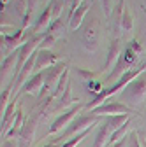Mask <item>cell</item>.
Segmentation results:
<instances>
[{
	"instance_id": "34",
	"label": "cell",
	"mask_w": 146,
	"mask_h": 147,
	"mask_svg": "<svg viewBox=\"0 0 146 147\" xmlns=\"http://www.w3.org/2000/svg\"><path fill=\"white\" fill-rule=\"evenodd\" d=\"M144 147H146V144H144Z\"/></svg>"
},
{
	"instance_id": "6",
	"label": "cell",
	"mask_w": 146,
	"mask_h": 147,
	"mask_svg": "<svg viewBox=\"0 0 146 147\" xmlns=\"http://www.w3.org/2000/svg\"><path fill=\"white\" fill-rule=\"evenodd\" d=\"M121 95L123 100L130 105H141L143 102H146V74H141L136 81H132L121 91Z\"/></svg>"
},
{
	"instance_id": "19",
	"label": "cell",
	"mask_w": 146,
	"mask_h": 147,
	"mask_svg": "<svg viewBox=\"0 0 146 147\" xmlns=\"http://www.w3.org/2000/svg\"><path fill=\"white\" fill-rule=\"evenodd\" d=\"M18 58H20V49L14 51V53H11V54H7V56L2 60V65H0V68H2V79H4V76H7V74H9L11 67L14 63H18Z\"/></svg>"
},
{
	"instance_id": "2",
	"label": "cell",
	"mask_w": 146,
	"mask_h": 147,
	"mask_svg": "<svg viewBox=\"0 0 146 147\" xmlns=\"http://www.w3.org/2000/svg\"><path fill=\"white\" fill-rule=\"evenodd\" d=\"M99 119H100V117H99V116H95V114H92V112L83 114V116H78V117L72 121V123L65 128L62 133H58V137H57V138H53L51 142H55V144L67 142L69 138L76 137V135H79L81 131H85V130H88V128L95 126V124L99 123Z\"/></svg>"
},
{
	"instance_id": "24",
	"label": "cell",
	"mask_w": 146,
	"mask_h": 147,
	"mask_svg": "<svg viewBox=\"0 0 146 147\" xmlns=\"http://www.w3.org/2000/svg\"><path fill=\"white\" fill-rule=\"evenodd\" d=\"M57 37H53L51 33H46L44 35V39H42V42H41V46H39V49H48V51H51V47L57 44Z\"/></svg>"
},
{
	"instance_id": "13",
	"label": "cell",
	"mask_w": 146,
	"mask_h": 147,
	"mask_svg": "<svg viewBox=\"0 0 146 147\" xmlns=\"http://www.w3.org/2000/svg\"><path fill=\"white\" fill-rule=\"evenodd\" d=\"M51 21H53V12H51V5L48 4V5L42 9V12L39 14L37 21H35V25H33V28H32V35L46 33L48 28H49V25H51Z\"/></svg>"
},
{
	"instance_id": "26",
	"label": "cell",
	"mask_w": 146,
	"mask_h": 147,
	"mask_svg": "<svg viewBox=\"0 0 146 147\" xmlns=\"http://www.w3.org/2000/svg\"><path fill=\"white\" fill-rule=\"evenodd\" d=\"M129 147H144V145H141L136 131H130V135H129Z\"/></svg>"
},
{
	"instance_id": "8",
	"label": "cell",
	"mask_w": 146,
	"mask_h": 147,
	"mask_svg": "<svg viewBox=\"0 0 146 147\" xmlns=\"http://www.w3.org/2000/svg\"><path fill=\"white\" fill-rule=\"evenodd\" d=\"M35 112L25 121L23 124V130L20 133V137H18V140H20V147H30L32 142H33V137H35V130H37V124H39V119L42 117V114L39 112L37 109H33Z\"/></svg>"
},
{
	"instance_id": "28",
	"label": "cell",
	"mask_w": 146,
	"mask_h": 147,
	"mask_svg": "<svg viewBox=\"0 0 146 147\" xmlns=\"http://www.w3.org/2000/svg\"><path fill=\"white\" fill-rule=\"evenodd\" d=\"M2 147H20V140L18 138H4Z\"/></svg>"
},
{
	"instance_id": "10",
	"label": "cell",
	"mask_w": 146,
	"mask_h": 147,
	"mask_svg": "<svg viewBox=\"0 0 146 147\" xmlns=\"http://www.w3.org/2000/svg\"><path fill=\"white\" fill-rule=\"evenodd\" d=\"M121 40H120V37H115V39L109 42V47H107V58H106V68L109 74H111L121 56Z\"/></svg>"
},
{
	"instance_id": "16",
	"label": "cell",
	"mask_w": 146,
	"mask_h": 147,
	"mask_svg": "<svg viewBox=\"0 0 146 147\" xmlns=\"http://www.w3.org/2000/svg\"><path fill=\"white\" fill-rule=\"evenodd\" d=\"M74 102L78 103V98H74V96L70 95V82H69L67 89L63 91V95L53 102V105H51V109H49V112H57V110H62V109H65V107H70Z\"/></svg>"
},
{
	"instance_id": "22",
	"label": "cell",
	"mask_w": 146,
	"mask_h": 147,
	"mask_svg": "<svg viewBox=\"0 0 146 147\" xmlns=\"http://www.w3.org/2000/svg\"><path fill=\"white\" fill-rule=\"evenodd\" d=\"M12 93V84H9L5 89H2V93H0V110H2V114L5 112V109L9 105V96Z\"/></svg>"
},
{
	"instance_id": "12",
	"label": "cell",
	"mask_w": 146,
	"mask_h": 147,
	"mask_svg": "<svg viewBox=\"0 0 146 147\" xmlns=\"http://www.w3.org/2000/svg\"><path fill=\"white\" fill-rule=\"evenodd\" d=\"M57 63H60L57 54H53L48 49H39L37 51V60H35V67H33V74L42 72V70H46V68H49L53 65H57Z\"/></svg>"
},
{
	"instance_id": "4",
	"label": "cell",
	"mask_w": 146,
	"mask_h": 147,
	"mask_svg": "<svg viewBox=\"0 0 146 147\" xmlns=\"http://www.w3.org/2000/svg\"><path fill=\"white\" fill-rule=\"evenodd\" d=\"M137 56H139V53L136 51V49H132L130 47V44H127V47L123 49V53H121V56H120V60H118V63H116V68L107 76V79H106V84H111V81L113 79H120L125 72H129V70H132L134 67H136V63H137Z\"/></svg>"
},
{
	"instance_id": "25",
	"label": "cell",
	"mask_w": 146,
	"mask_h": 147,
	"mask_svg": "<svg viewBox=\"0 0 146 147\" xmlns=\"http://www.w3.org/2000/svg\"><path fill=\"white\" fill-rule=\"evenodd\" d=\"M100 2H102V7H104V12H106V16H113L116 0H100Z\"/></svg>"
},
{
	"instance_id": "29",
	"label": "cell",
	"mask_w": 146,
	"mask_h": 147,
	"mask_svg": "<svg viewBox=\"0 0 146 147\" xmlns=\"http://www.w3.org/2000/svg\"><path fill=\"white\" fill-rule=\"evenodd\" d=\"M123 145H125V138L120 140V142H116V144H113V145H109V147H123Z\"/></svg>"
},
{
	"instance_id": "15",
	"label": "cell",
	"mask_w": 146,
	"mask_h": 147,
	"mask_svg": "<svg viewBox=\"0 0 146 147\" xmlns=\"http://www.w3.org/2000/svg\"><path fill=\"white\" fill-rule=\"evenodd\" d=\"M90 4H92V2H83L74 12L69 16V28H70L72 32H74V30H79V26H81V23H83V20H85V16H86V12H88V9H90Z\"/></svg>"
},
{
	"instance_id": "5",
	"label": "cell",
	"mask_w": 146,
	"mask_h": 147,
	"mask_svg": "<svg viewBox=\"0 0 146 147\" xmlns=\"http://www.w3.org/2000/svg\"><path fill=\"white\" fill-rule=\"evenodd\" d=\"M65 70H67L65 61H60V63H57V65H53V67H49V68L44 70V84H42V89H41V93L37 96L41 103L44 102L46 96H49L53 93V89L57 88V84H58V81L62 77V74Z\"/></svg>"
},
{
	"instance_id": "32",
	"label": "cell",
	"mask_w": 146,
	"mask_h": 147,
	"mask_svg": "<svg viewBox=\"0 0 146 147\" xmlns=\"http://www.w3.org/2000/svg\"><path fill=\"white\" fill-rule=\"evenodd\" d=\"M67 2H70V4H72V0H67Z\"/></svg>"
},
{
	"instance_id": "33",
	"label": "cell",
	"mask_w": 146,
	"mask_h": 147,
	"mask_svg": "<svg viewBox=\"0 0 146 147\" xmlns=\"http://www.w3.org/2000/svg\"><path fill=\"white\" fill-rule=\"evenodd\" d=\"M49 2H51V0H48V4H49Z\"/></svg>"
},
{
	"instance_id": "3",
	"label": "cell",
	"mask_w": 146,
	"mask_h": 147,
	"mask_svg": "<svg viewBox=\"0 0 146 147\" xmlns=\"http://www.w3.org/2000/svg\"><path fill=\"white\" fill-rule=\"evenodd\" d=\"M79 40L83 44V47L90 53H95L99 49L100 44V21L97 16H90L88 21L83 25L81 32H79Z\"/></svg>"
},
{
	"instance_id": "21",
	"label": "cell",
	"mask_w": 146,
	"mask_h": 147,
	"mask_svg": "<svg viewBox=\"0 0 146 147\" xmlns=\"http://www.w3.org/2000/svg\"><path fill=\"white\" fill-rule=\"evenodd\" d=\"M65 4H67V0H51L49 2L51 12H53V20H60V14H62Z\"/></svg>"
},
{
	"instance_id": "30",
	"label": "cell",
	"mask_w": 146,
	"mask_h": 147,
	"mask_svg": "<svg viewBox=\"0 0 146 147\" xmlns=\"http://www.w3.org/2000/svg\"><path fill=\"white\" fill-rule=\"evenodd\" d=\"M42 147H60V145L55 144V142H49V144H46V145H42Z\"/></svg>"
},
{
	"instance_id": "11",
	"label": "cell",
	"mask_w": 146,
	"mask_h": 147,
	"mask_svg": "<svg viewBox=\"0 0 146 147\" xmlns=\"http://www.w3.org/2000/svg\"><path fill=\"white\" fill-rule=\"evenodd\" d=\"M42 84H44V70L42 72H37L20 88V91L16 93V96H21V95H28V93H35L39 96L41 89H42Z\"/></svg>"
},
{
	"instance_id": "23",
	"label": "cell",
	"mask_w": 146,
	"mask_h": 147,
	"mask_svg": "<svg viewBox=\"0 0 146 147\" xmlns=\"http://www.w3.org/2000/svg\"><path fill=\"white\" fill-rule=\"evenodd\" d=\"M132 14L129 9H125L123 12V18H121V32H130L132 30Z\"/></svg>"
},
{
	"instance_id": "14",
	"label": "cell",
	"mask_w": 146,
	"mask_h": 147,
	"mask_svg": "<svg viewBox=\"0 0 146 147\" xmlns=\"http://www.w3.org/2000/svg\"><path fill=\"white\" fill-rule=\"evenodd\" d=\"M23 124H25V114H23L21 107H18V112L12 117V121H11L9 128H7L5 135L2 137V140L4 138H18V137H20V133H21V130H23Z\"/></svg>"
},
{
	"instance_id": "20",
	"label": "cell",
	"mask_w": 146,
	"mask_h": 147,
	"mask_svg": "<svg viewBox=\"0 0 146 147\" xmlns=\"http://www.w3.org/2000/svg\"><path fill=\"white\" fill-rule=\"evenodd\" d=\"M46 33H51L53 37H57V39H60V37L63 35V23H62V20H53Z\"/></svg>"
},
{
	"instance_id": "7",
	"label": "cell",
	"mask_w": 146,
	"mask_h": 147,
	"mask_svg": "<svg viewBox=\"0 0 146 147\" xmlns=\"http://www.w3.org/2000/svg\"><path fill=\"white\" fill-rule=\"evenodd\" d=\"M81 103L78 102L74 107H70L69 110H67V112H63V114H60L57 119H55L53 121V124L49 126V130H48V137H53L55 133H62L63 130H65V128L72 123V121H74L76 117H78V112H79V110H81Z\"/></svg>"
},
{
	"instance_id": "27",
	"label": "cell",
	"mask_w": 146,
	"mask_h": 147,
	"mask_svg": "<svg viewBox=\"0 0 146 147\" xmlns=\"http://www.w3.org/2000/svg\"><path fill=\"white\" fill-rule=\"evenodd\" d=\"M76 72L79 74L81 77H85V79H93V77L99 76V74H102V72H86V70H83V68H76Z\"/></svg>"
},
{
	"instance_id": "17",
	"label": "cell",
	"mask_w": 146,
	"mask_h": 147,
	"mask_svg": "<svg viewBox=\"0 0 146 147\" xmlns=\"http://www.w3.org/2000/svg\"><path fill=\"white\" fill-rule=\"evenodd\" d=\"M111 133H113V128L104 121L97 128V135H95V140H93L92 147H107V140L111 137Z\"/></svg>"
},
{
	"instance_id": "31",
	"label": "cell",
	"mask_w": 146,
	"mask_h": 147,
	"mask_svg": "<svg viewBox=\"0 0 146 147\" xmlns=\"http://www.w3.org/2000/svg\"><path fill=\"white\" fill-rule=\"evenodd\" d=\"M7 4V0H2V5H5Z\"/></svg>"
},
{
	"instance_id": "18",
	"label": "cell",
	"mask_w": 146,
	"mask_h": 147,
	"mask_svg": "<svg viewBox=\"0 0 146 147\" xmlns=\"http://www.w3.org/2000/svg\"><path fill=\"white\" fill-rule=\"evenodd\" d=\"M125 0H118L116 4V9L113 12V30H115V35L120 37V32H121V18H123V12H125Z\"/></svg>"
},
{
	"instance_id": "9",
	"label": "cell",
	"mask_w": 146,
	"mask_h": 147,
	"mask_svg": "<svg viewBox=\"0 0 146 147\" xmlns=\"http://www.w3.org/2000/svg\"><path fill=\"white\" fill-rule=\"evenodd\" d=\"M92 114L99 117H107V116H121V114H130V107L125 105L123 102H106L99 105L97 109L92 110Z\"/></svg>"
},
{
	"instance_id": "1",
	"label": "cell",
	"mask_w": 146,
	"mask_h": 147,
	"mask_svg": "<svg viewBox=\"0 0 146 147\" xmlns=\"http://www.w3.org/2000/svg\"><path fill=\"white\" fill-rule=\"evenodd\" d=\"M144 72H146V61L141 63V65H137V67H134V68L129 70V72H125L123 76L118 79L116 84H111V86H107V88L100 89L99 93H95V96L86 103V110H90V112H92V110L97 109L99 105L106 103V100H107L109 96H113L115 93H118V91H123V89L129 86L132 81H136V79L141 76V74H144Z\"/></svg>"
}]
</instances>
